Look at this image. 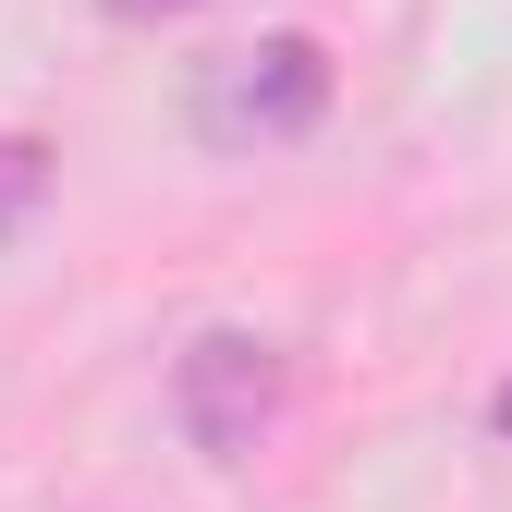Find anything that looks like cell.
I'll list each match as a JSON object with an SVG mask.
<instances>
[{
    "mask_svg": "<svg viewBox=\"0 0 512 512\" xmlns=\"http://www.w3.org/2000/svg\"><path fill=\"white\" fill-rule=\"evenodd\" d=\"M293 415V354L269 330H196L171 354V427L196 464H256Z\"/></svg>",
    "mask_w": 512,
    "mask_h": 512,
    "instance_id": "obj_1",
    "label": "cell"
},
{
    "mask_svg": "<svg viewBox=\"0 0 512 512\" xmlns=\"http://www.w3.org/2000/svg\"><path fill=\"white\" fill-rule=\"evenodd\" d=\"M330 122V49H317L305 25L256 37V49H220L196 74V147L220 159H256V147H293Z\"/></svg>",
    "mask_w": 512,
    "mask_h": 512,
    "instance_id": "obj_2",
    "label": "cell"
},
{
    "mask_svg": "<svg viewBox=\"0 0 512 512\" xmlns=\"http://www.w3.org/2000/svg\"><path fill=\"white\" fill-rule=\"evenodd\" d=\"M37 196H49V147H25V135H0V244H13V232L37 220Z\"/></svg>",
    "mask_w": 512,
    "mask_h": 512,
    "instance_id": "obj_3",
    "label": "cell"
},
{
    "mask_svg": "<svg viewBox=\"0 0 512 512\" xmlns=\"http://www.w3.org/2000/svg\"><path fill=\"white\" fill-rule=\"evenodd\" d=\"M110 25H183V13H208V0H98Z\"/></svg>",
    "mask_w": 512,
    "mask_h": 512,
    "instance_id": "obj_4",
    "label": "cell"
},
{
    "mask_svg": "<svg viewBox=\"0 0 512 512\" xmlns=\"http://www.w3.org/2000/svg\"><path fill=\"white\" fill-rule=\"evenodd\" d=\"M488 427H500V439H512V378H500V391H488Z\"/></svg>",
    "mask_w": 512,
    "mask_h": 512,
    "instance_id": "obj_5",
    "label": "cell"
}]
</instances>
